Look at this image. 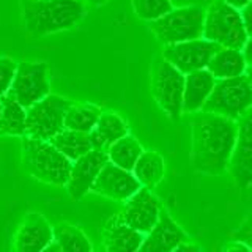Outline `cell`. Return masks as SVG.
I'll return each mask as SVG.
<instances>
[{
	"label": "cell",
	"instance_id": "cell-1",
	"mask_svg": "<svg viewBox=\"0 0 252 252\" xmlns=\"http://www.w3.org/2000/svg\"><path fill=\"white\" fill-rule=\"evenodd\" d=\"M238 123L232 118L199 110L191 122V167L216 177L228 170Z\"/></svg>",
	"mask_w": 252,
	"mask_h": 252
},
{
	"label": "cell",
	"instance_id": "cell-2",
	"mask_svg": "<svg viewBox=\"0 0 252 252\" xmlns=\"http://www.w3.org/2000/svg\"><path fill=\"white\" fill-rule=\"evenodd\" d=\"M22 21L32 35L46 36L74 29L85 16L82 0H21Z\"/></svg>",
	"mask_w": 252,
	"mask_h": 252
},
{
	"label": "cell",
	"instance_id": "cell-3",
	"mask_svg": "<svg viewBox=\"0 0 252 252\" xmlns=\"http://www.w3.org/2000/svg\"><path fill=\"white\" fill-rule=\"evenodd\" d=\"M21 156L24 169L32 178L59 188L66 186L73 161L59 152L51 140L22 136Z\"/></svg>",
	"mask_w": 252,
	"mask_h": 252
},
{
	"label": "cell",
	"instance_id": "cell-4",
	"mask_svg": "<svg viewBox=\"0 0 252 252\" xmlns=\"http://www.w3.org/2000/svg\"><path fill=\"white\" fill-rule=\"evenodd\" d=\"M248 36L238 8L227 3L225 0H213L205 10L203 38L224 47L243 49Z\"/></svg>",
	"mask_w": 252,
	"mask_h": 252
},
{
	"label": "cell",
	"instance_id": "cell-5",
	"mask_svg": "<svg viewBox=\"0 0 252 252\" xmlns=\"http://www.w3.org/2000/svg\"><path fill=\"white\" fill-rule=\"evenodd\" d=\"M251 109L252 84L246 73L228 79H216L213 92L202 107L203 112L218 114L232 120H240Z\"/></svg>",
	"mask_w": 252,
	"mask_h": 252
},
{
	"label": "cell",
	"instance_id": "cell-6",
	"mask_svg": "<svg viewBox=\"0 0 252 252\" xmlns=\"http://www.w3.org/2000/svg\"><path fill=\"white\" fill-rule=\"evenodd\" d=\"M205 10L202 6L172 8L159 19L150 22L152 33L162 44H173L203 36Z\"/></svg>",
	"mask_w": 252,
	"mask_h": 252
},
{
	"label": "cell",
	"instance_id": "cell-7",
	"mask_svg": "<svg viewBox=\"0 0 252 252\" xmlns=\"http://www.w3.org/2000/svg\"><path fill=\"white\" fill-rule=\"evenodd\" d=\"M185 73H181L162 55L155 60L152 71V94L170 120H178L183 114Z\"/></svg>",
	"mask_w": 252,
	"mask_h": 252
},
{
	"label": "cell",
	"instance_id": "cell-8",
	"mask_svg": "<svg viewBox=\"0 0 252 252\" xmlns=\"http://www.w3.org/2000/svg\"><path fill=\"white\" fill-rule=\"evenodd\" d=\"M71 99L60 94L49 93L41 101L27 109L26 136L51 140L65 128V114L71 106Z\"/></svg>",
	"mask_w": 252,
	"mask_h": 252
},
{
	"label": "cell",
	"instance_id": "cell-9",
	"mask_svg": "<svg viewBox=\"0 0 252 252\" xmlns=\"http://www.w3.org/2000/svg\"><path fill=\"white\" fill-rule=\"evenodd\" d=\"M11 94L29 109L51 93V68L46 62H21L13 79Z\"/></svg>",
	"mask_w": 252,
	"mask_h": 252
},
{
	"label": "cell",
	"instance_id": "cell-10",
	"mask_svg": "<svg viewBox=\"0 0 252 252\" xmlns=\"http://www.w3.org/2000/svg\"><path fill=\"white\" fill-rule=\"evenodd\" d=\"M218 43H213L207 38H195L188 41L164 44L162 57L178 68L181 73H192L197 69L207 68L210 59L219 49Z\"/></svg>",
	"mask_w": 252,
	"mask_h": 252
},
{
	"label": "cell",
	"instance_id": "cell-11",
	"mask_svg": "<svg viewBox=\"0 0 252 252\" xmlns=\"http://www.w3.org/2000/svg\"><path fill=\"white\" fill-rule=\"evenodd\" d=\"M162 210V203L152 192L150 188L142 186L137 192H134L128 200L125 202L120 215L123 220L140 233L147 235L155 224L158 222Z\"/></svg>",
	"mask_w": 252,
	"mask_h": 252
},
{
	"label": "cell",
	"instance_id": "cell-12",
	"mask_svg": "<svg viewBox=\"0 0 252 252\" xmlns=\"http://www.w3.org/2000/svg\"><path fill=\"white\" fill-rule=\"evenodd\" d=\"M109 161L106 150L92 148L89 153L77 158L71 164L69 178L66 183V191L73 200H81L92 191L94 180L99 175L101 169Z\"/></svg>",
	"mask_w": 252,
	"mask_h": 252
},
{
	"label": "cell",
	"instance_id": "cell-13",
	"mask_svg": "<svg viewBox=\"0 0 252 252\" xmlns=\"http://www.w3.org/2000/svg\"><path fill=\"white\" fill-rule=\"evenodd\" d=\"M236 123H238V131H236L235 148L228 170L236 186L246 189L252 186V109L248 110L240 120H236Z\"/></svg>",
	"mask_w": 252,
	"mask_h": 252
},
{
	"label": "cell",
	"instance_id": "cell-14",
	"mask_svg": "<svg viewBox=\"0 0 252 252\" xmlns=\"http://www.w3.org/2000/svg\"><path fill=\"white\" fill-rule=\"evenodd\" d=\"M142 186L137 178L134 177L132 170H126L123 167H118L117 164L107 161L104 167L101 169L96 180H94L90 192L125 203Z\"/></svg>",
	"mask_w": 252,
	"mask_h": 252
},
{
	"label": "cell",
	"instance_id": "cell-15",
	"mask_svg": "<svg viewBox=\"0 0 252 252\" xmlns=\"http://www.w3.org/2000/svg\"><path fill=\"white\" fill-rule=\"evenodd\" d=\"M54 241V227L41 213L29 211L13 236V249L18 252H43Z\"/></svg>",
	"mask_w": 252,
	"mask_h": 252
},
{
	"label": "cell",
	"instance_id": "cell-16",
	"mask_svg": "<svg viewBox=\"0 0 252 252\" xmlns=\"http://www.w3.org/2000/svg\"><path fill=\"white\" fill-rule=\"evenodd\" d=\"M183 241H189L188 233L181 228L175 220H173L169 213L161 210V215L155 227L150 230L144 243H142L140 251L144 252H172L175 251Z\"/></svg>",
	"mask_w": 252,
	"mask_h": 252
},
{
	"label": "cell",
	"instance_id": "cell-17",
	"mask_svg": "<svg viewBox=\"0 0 252 252\" xmlns=\"http://www.w3.org/2000/svg\"><path fill=\"white\" fill-rule=\"evenodd\" d=\"M145 235L123 220L120 211L110 216L102 228V246L109 252L140 251Z\"/></svg>",
	"mask_w": 252,
	"mask_h": 252
},
{
	"label": "cell",
	"instance_id": "cell-18",
	"mask_svg": "<svg viewBox=\"0 0 252 252\" xmlns=\"http://www.w3.org/2000/svg\"><path fill=\"white\" fill-rule=\"evenodd\" d=\"M216 79L207 68L185 74L183 114H197L202 110L213 92Z\"/></svg>",
	"mask_w": 252,
	"mask_h": 252
},
{
	"label": "cell",
	"instance_id": "cell-19",
	"mask_svg": "<svg viewBox=\"0 0 252 252\" xmlns=\"http://www.w3.org/2000/svg\"><path fill=\"white\" fill-rule=\"evenodd\" d=\"M129 134L126 120L114 110H102L96 126L89 132L92 147L98 150H107L115 140Z\"/></svg>",
	"mask_w": 252,
	"mask_h": 252
},
{
	"label": "cell",
	"instance_id": "cell-20",
	"mask_svg": "<svg viewBox=\"0 0 252 252\" xmlns=\"http://www.w3.org/2000/svg\"><path fill=\"white\" fill-rule=\"evenodd\" d=\"M248 62L244 59V54L241 49L235 47H224L220 46L219 49L213 54L210 59L207 69L215 76V79H228L246 73Z\"/></svg>",
	"mask_w": 252,
	"mask_h": 252
},
{
	"label": "cell",
	"instance_id": "cell-21",
	"mask_svg": "<svg viewBox=\"0 0 252 252\" xmlns=\"http://www.w3.org/2000/svg\"><path fill=\"white\" fill-rule=\"evenodd\" d=\"M60 252H92L93 244L89 236L71 222H59L54 227V241L46 251Z\"/></svg>",
	"mask_w": 252,
	"mask_h": 252
},
{
	"label": "cell",
	"instance_id": "cell-22",
	"mask_svg": "<svg viewBox=\"0 0 252 252\" xmlns=\"http://www.w3.org/2000/svg\"><path fill=\"white\" fill-rule=\"evenodd\" d=\"M3 112L0 118V136L22 137L26 136V123H27V109L16 99L11 92L2 96Z\"/></svg>",
	"mask_w": 252,
	"mask_h": 252
},
{
	"label": "cell",
	"instance_id": "cell-23",
	"mask_svg": "<svg viewBox=\"0 0 252 252\" xmlns=\"http://www.w3.org/2000/svg\"><path fill=\"white\" fill-rule=\"evenodd\" d=\"M134 177L137 178L140 186L144 188H155L162 181L165 175V162L164 158L155 152V150H144L142 155L132 169Z\"/></svg>",
	"mask_w": 252,
	"mask_h": 252
},
{
	"label": "cell",
	"instance_id": "cell-24",
	"mask_svg": "<svg viewBox=\"0 0 252 252\" xmlns=\"http://www.w3.org/2000/svg\"><path fill=\"white\" fill-rule=\"evenodd\" d=\"M51 144L71 161H76L77 158L84 156L93 148L89 132L74 131L68 128H63L59 134H55L51 139Z\"/></svg>",
	"mask_w": 252,
	"mask_h": 252
},
{
	"label": "cell",
	"instance_id": "cell-25",
	"mask_svg": "<svg viewBox=\"0 0 252 252\" xmlns=\"http://www.w3.org/2000/svg\"><path fill=\"white\" fill-rule=\"evenodd\" d=\"M102 109L92 102H71L65 114V128L90 132L96 126Z\"/></svg>",
	"mask_w": 252,
	"mask_h": 252
},
{
	"label": "cell",
	"instance_id": "cell-26",
	"mask_svg": "<svg viewBox=\"0 0 252 252\" xmlns=\"http://www.w3.org/2000/svg\"><path fill=\"white\" fill-rule=\"evenodd\" d=\"M106 152L110 162H114L118 167H123L126 170H132L139 156L144 152V148H142L140 142L136 137L131 136V134H126V136L115 140Z\"/></svg>",
	"mask_w": 252,
	"mask_h": 252
},
{
	"label": "cell",
	"instance_id": "cell-27",
	"mask_svg": "<svg viewBox=\"0 0 252 252\" xmlns=\"http://www.w3.org/2000/svg\"><path fill=\"white\" fill-rule=\"evenodd\" d=\"M132 10L134 14L140 21L152 22L159 19L161 16L169 13L173 5L172 0H132Z\"/></svg>",
	"mask_w": 252,
	"mask_h": 252
},
{
	"label": "cell",
	"instance_id": "cell-28",
	"mask_svg": "<svg viewBox=\"0 0 252 252\" xmlns=\"http://www.w3.org/2000/svg\"><path fill=\"white\" fill-rule=\"evenodd\" d=\"M16 69H18V63L11 57H8V55L0 57V96L10 92Z\"/></svg>",
	"mask_w": 252,
	"mask_h": 252
},
{
	"label": "cell",
	"instance_id": "cell-29",
	"mask_svg": "<svg viewBox=\"0 0 252 252\" xmlns=\"http://www.w3.org/2000/svg\"><path fill=\"white\" fill-rule=\"evenodd\" d=\"M232 238L243 241L252 251V213L243 220L241 225L232 233Z\"/></svg>",
	"mask_w": 252,
	"mask_h": 252
},
{
	"label": "cell",
	"instance_id": "cell-30",
	"mask_svg": "<svg viewBox=\"0 0 252 252\" xmlns=\"http://www.w3.org/2000/svg\"><path fill=\"white\" fill-rule=\"evenodd\" d=\"M240 13H241L243 22H244V29H246L248 35L251 36L252 35V0H251L248 5H244L241 8Z\"/></svg>",
	"mask_w": 252,
	"mask_h": 252
},
{
	"label": "cell",
	"instance_id": "cell-31",
	"mask_svg": "<svg viewBox=\"0 0 252 252\" xmlns=\"http://www.w3.org/2000/svg\"><path fill=\"white\" fill-rule=\"evenodd\" d=\"M224 251H227V252H232V251H240V252H248V251H251L246 244H244L243 241H238V240H232V243L230 244H227V246L224 248Z\"/></svg>",
	"mask_w": 252,
	"mask_h": 252
},
{
	"label": "cell",
	"instance_id": "cell-32",
	"mask_svg": "<svg viewBox=\"0 0 252 252\" xmlns=\"http://www.w3.org/2000/svg\"><path fill=\"white\" fill-rule=\"evenodd\" d=\"M243 54H244V59H246V62H248V65H252V35L251 36H248V39H246V43H244V46H243Z\"/></svg>",
	"mask_w": 252,
	"mask_h": 252
},
{
	"label": "cell",
	"instance_id": "cell-33",
	"mask_svg": "<svg viewBox=\"0 0 252 252\" xmlns=\"http://www.w3.org/2000/svg\"><path fill=\"white\" fill-rule=\"evenodd\" d=\"M175 251H199V248L195 244H189V241H183Z\"/></svg>",
	"mask_w": 252,
	"mask_h": 252
},
{
	"label": "cell",
	"instance_id": "cell-34",
	"mask_svg": "<svg viewBox=\"0 0 252 252\" xmlns=\"http://www.w3.org/2000/svg\"><path fill=\"white\" fill-rule=\"evenodd\" d=\"M227 3H230L232 6H235V8H238V10H241V8L244 6V5H248L251 0H225Z\"/></svg>",
	"mask_w": 252,
	"mask_h": 252
},
{
	"label": "cell",
	"instance_id": "cell-35",
	"mask_svg": "<svg viewBox=\"0 0 252 252\" xmlns=\"http://www.w3.org/2000/svg\"><path fill=\"white\" fill-rule=\"evenodd\" d=\"M84 3H90V5H94V6H99V5H104L107 0H82Z\"/></svg>",
	"mask_w": 252,
	"mask_h": 252
},
{
	"label": "cell",
	"instance_id": "cell-36",
	"mask_svg": "<svg viewBox=\"0 0 252 252\" xmlns=\"http://www.w3.org/2000/svg\"><path fill=\"white\" fill-rule=\"evenodd\" d=\"M246 76L249 77V81L252 84V65H248V68H246Z\"/></svg>",
	"mask_w": 252,
	"mask_h": 252
},
{
	"label": "cell",
	"instance_id": "cell-37",
	"mask_svg": "<svg viewBox=\"0 0 252 252\" xmlns=\"http://www.w3.org/2000/svg\"><path fill=\"white\" fill-rule=\"evenodd\" d=\"M2 112H3V101L2 96H0V118H2Z\"/></svg>",
	"mask_w": 252,
	"mask_h": 252
}]
</instances>
